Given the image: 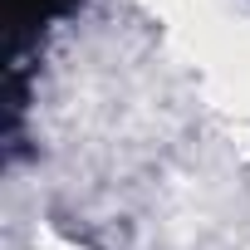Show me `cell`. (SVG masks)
Here are the masks:
<instances>
[{
	"label": "cell",
	"mask_w": 250,
	"mask_h": 250,
	"mask_svg": "<svg viewBox=\"0 0 250 250\" xmlns=\"http://www.w3.org/2000/svg\"><path fill=\"white\" fill-rule=\"evenodd\" d=\"M74 5H79V0H5V10H10V40H15V49H20L25 40H35L44 25L64 20Z\"/></svg>",
	"instance_id": "6da1fadb"
}]
</instances>
